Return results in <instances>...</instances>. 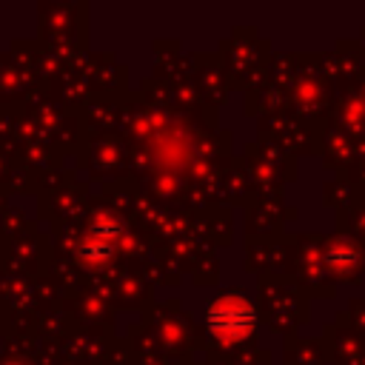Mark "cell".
<instances>
[{
  "label": "cell",
  "mask_w": 365,
  "mask_h": 365,
  "mask_svg": "<svg viewBox=\"0 0 365 365\" xmlns=\"http://www.w3.org/2000/svg\"><path fill=\"white\" fill-rule=\"evenodd\" d=\"M11 365H17V362H11Z\"/></svg>",
  "instance_id": "4"
},
{
  "label": "cell",
  "mask_w": 365,
  "mask_h": 365,
  "mask_svg": "<svg viewBox=\"0 0 365 365\" xmlns=\"http://www.w3.org/2000/svg\"><path fill=\"white\" fill-rule=\"evenodd\" d=\"M354 262H356V248H354V245L339 242V245L328 248V265H331L334 271H348Z\"/></svg>",
  "instance_id": "3"
},
{
  "label": "cell",
  "mask_w": 365,
  "mask_h": 365,
  "mask_svg": "<svg viewBox=\"0 0 365 365\" xmlns=\"http://www.w3.org/2000/svg\"><path fill=\"white\" fill-rule=\"evenodd\" d=\"M254 322H257V311H254L251 299L240 291L220 294L205 308V325H208L211 336L225 345L242 342L254 331Z\"/></svg>",
  "instance_id": "1"
},
{
  "label": "cell",
  "mask_w": 365,
  "mask_h": 365,
  "mask_svg": "<svg viewBox=\"0 0 365 365\" xmlns=\"http://www.w3.org/2000/svg\"><path fill=\"white\" fill-rule=\"evenodd\" d=\"M120 237V225L111 217H97L88 228V237L80 242V259L86 265H103L114 254V242Z\"/></svg>",
  "instance_id": "2"
}]
</instances>
